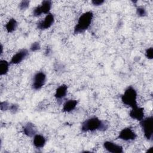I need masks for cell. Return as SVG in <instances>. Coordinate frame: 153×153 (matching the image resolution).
<instances>
[{"instance_id":"1","label":"cell","mask_w":153,"mask_h":153,"mask_svg":"<svg viewBox=\"0 0 153 153\" xmlns=\"http://www.w3.org/2000/svg\"><path fill=\"white\" fill-rule=\"evenodd\" d=\"M107 128L108 124L97 117H92L86 120L82 123L81 126V130L83 132L93 131L96 130L105 131Z\"/></svg>"},{"instance_id":"2","label":"cell","mask_w":153,"mask_h":153,"mask_svg":"<svg viewBox=\"0 0 153 153\" xmlns=\"http://www.w3.org/2000/svg\"><path fill=\"white\" fill-rule=\"evenodd\" d=\"M93 17V14L91 11H87L79 17L78 23L74 28V33H83L87 30L90 26L92 19Z\"/></svg>"},{"instance_id":"3","label":"cell","mask_w":153,"mask_h":153,"mask_svg":"<svg viewBox=\"0 0 153 153\" xmlns=\"http://www.w3.org/2000/svg\"><path fill=\"white\" fill-rule=\"evenodd\" d=\"M137 93L135 89L132 87H128L124 91V93L121 96L123 103L131 108L137 106Z\"/></svg>"},{"instance_id":"4","label":"cell","mask_w":153,"mask_h":153,"mask_svg":"<svg viewBox=\"0 0 153 153\" xmlns=\"http://www.w3.org/2000/svg\"><path fill=\"white\" fill-rule=\"evenodd\" d=\"M140 121L145 137L148 140H151L153 134V117L151 116L143 118Z\"/></svg>"},{"instance_id":"5","label":"cell","mask_w":153,"mask_h":153,"mask_svg":"<svg viewBox=\"0 0 153 153\" xmlns=\"http://www.w3.org/2000/svg\"><path fill=\"white\" fill-rule=\"evenodd\" d=\"M51 8V2L50 1H44L41 5L36 7L33 10V14L35 16H39L41 14H49Z\"/></svg>"},{"instance_id":"6","label":"cell","mask_w":153,"mask_h":153,"mask_svg":"<svg viewBox=\"0 0 153 153\" xmlns=\"http://www.w3.org/2000/svg\"><path fill=\"white\" fill-rule=\"evenodd\" d=\"M46 79V75L42 72H38L34 75L32 84V88L34 90H39L44 85Z\"/></svg>"},{"instance_id":"7","label":"cell","mask_w":153,"mask_h":153,"mask_svg":"<svg viewBox=\"0 0 153 153\" xmlns=\"http://www.w3.org/2000/svg\"><path fill=\"white\" fill-rule=\"evenodd\" d=\"M136 136V134L134 131H133L130 128L127 127L123 129L120 132L118 138L121 140H124L125 141H128L134 140Z\"/></svg>"},{"instance_id":"8","label":"cell","mask_w":153,"mask_h":153,"mask_svg":"<svg viewBox=\"0 0 153 153\" xmlns=\"http://www.w3.org/2000/svg\"><path fill=\"white\" fill-rule=\"evenodd\" d=\"M54 16L52 14L49 13L46 16L44 20H42L38 23L37 27L41 30L48 29L54 23Z\"/></svg>"},{"instance_id":"9","label":"cell","mask_w":153,"mask_h":153,"mask_svg":"<svg viewBox=\"0 0 153 153\" xmlns=\"http://www.w3.org/2000/svg\"><path fill=\"white\" fill-rule=\"evenodd\" d=\"M103 147L108 152L112 153H122L123 152V149L121 146L110 141L104 142Z\"/></svg>"},{"instance_id":"10","label":"cell","mask_w":153,"mask_h":153,"mask_svg":"<svg viewBox=\"0 0 153 153\" xmlns=\"http://www.w3.org/2000/svg\"><path fill=\"white\" fill-rule=\"evenodd\" d=\"M28 54V51L26 49H22L16 53L11 58V64H18L20 63Z\"/></svg>"},{"instance_id":"11","label":"cell","mask_w":153,"mask_h":153,"mask_svg":"<svg viewBox=\"0 0 153 153\" xmlns=\"http://www.w3.org/2000/svg\"><path fill=\"white\" fill-rule=\"evenodd\" d=\"M129 115L133 119L141 121L144 117V109L138 106L133 108L130 111Z\"/></svg>"},{"instance_id":"12","label":"cell","mask_w":153,"mask_h":153,"mask_svg":"<svg viewBox=\"0 0 153 153\" xmlns=\"http://www.w3.org/2000/svg\"><path fill=\"white\" fill-rule=\"evenodd\" d=\"M23 132L24 133L29 137L34 136L36 134V130L33 124L31 123H27L23 127Z\"/></svg>"},{"instance_id":"13","label":"cell","mask_w":153,"mask_h":153,"mask_svg":"<svg viewBox=\"0 0 153 153\" xmlns=\"http://www.w3.org/2000/svg\"><path fill=\"white\" fill-rule=\"evenodd\" d=\"M45 138L41 134H35L33 137V143L34 146L37 148H43L45 144Z\"/></svg>"},{"instance_id":"14","label":"cell","mask_w":153,"mask_h":153,"mask_svg":"<svg viewBox=\"0 0 153 153\" xmlns=\"http://www.w3.org/2000/svg\"><path fill=\"white\" fill-rule=\"evenodd\" d=\"M68 90V87L66 85L63 84L59 86L56 90V93L54 94L55 97L57 99H61L65 97Z\"/></svg>"},{"instance_id":"15","label":"cell","mask_w":153,"mask_h":153,"mask_svg":"<svg viewBox=\"0 0 153 153\" xmlns=\"http://www.w3.org/2000/svg\"><path fill=\"white\" fill-rule=\"evenodd\" d=\"M78 103L77 100H69L66 102L63 106V111L64 112H71L73 111L76 106Z\"/></svg>"},{"instance_id":"16","label":"cell","mask_w":153,"mask_h":153,"mask_svg":"<svg viewBox=\"0 0 153 153\" xmlns=\"http://www.w3.org/2000/svg\"><path fill=\"white\" fill-rule=\"evenodd\" d=\"M17 26V22L14 19H11L5 25V28L8 33H11L14 31Z\"/></svg>"},{"instance_id":"17","label":"cell","mask_w":153,"mask_h":153,"mask_svg":"<svg viewBox=\"0 0 153 153\" xmlns=\"http://www.w3.org/2000/svg\"><path fill=\"white\" fill-rule=\"evenodd\" d=\"M9 69V63L5 60H1L0 61V75H5Z\"/></svg>"},{"instance_id":"18","label":"cell","mask_w":153,"mask_h":153,"mask_svg":"<svg viewBox=\"0 0 153 153\" xmlns=\"http://www.w3.org/2000/svg\"><path fill=\"white\" fill-rule=\"evenodd\" d=\"M29 6V1H22L19 4V8L21 10H25Z\"/></svg>"},{"instance_id":"19","label":"cell","mask_w":153,"mask_h":153,"mask_svg":"<svg viewBox=\"0 0 153 153\" xmlns=\"http://www.w3.org/2000/svg\"><path fill=\"white\" fill-rule=\"evenodd\" d=\"M40 49V45L38 42H35L32 44L30 50L31 51H36Z\"/></svg>"},{"instance_id":"20","label":"cell","mask_w":153,"mask_h":153,"mask_svg":"<svg viewBox=\"0 0 153 153\" xmlns=\"http://www.w3.org/2000/svg\"><path fill=\"white\" fill-rule=\"evenodd\" d=\"M136 13H137V14L140 17H143L146 16V10H145V8L142 7L137 8L136 10Z\"/></svg>"},{"instance_id":"21","label":"cell","mask_w":153,"mask_h":153,"mask_svg":"<svg viewBox=\"0 0 153 153\" xmlns=\"http://www.w3.org/2000/svg\"><path fill=\"white\" fill-rule=\"evenodd\" d=\"M146 56L149 59H152L153 57V48L150 47L146 51Z\"/></svg>"},{"instance_id":"22","label":"cell","mask_w":153,"mask_h":153,"mask_svg":"<svg viewBox=\"0 0 153 153\" xmlns=\"http://www.w3.org/2000/svg\"><path fill=\"white\" fill-rule=\"evenodd\" d=\"M10 106L9 104L8 103V102H2L1 103V109L2 111H7L8 108H9Z\"/></svg>"},{"instance_id":"23","label":"cell","mask_w":153,"mask_h":153,"mask_svg":"<svg viewBox=\"0 0 153 153\" xmlns=\"http://www.w3.org/2000/svg\"><path fill=\"white\" fill-rule=\"evenodd\" d=\"M9 109L10 110V111L13 113H16L18 109H19V106L17 105H16V104H13L12 105H10V107H9Z\"/></svg>"},{"instance_id":"24","label":"cell","mask_w":153,"mask_h":153,"mask_svg":"<svg viewBox=\"0 0 153 153\" xmlns=\"http://www.w3.org/2000/svg\"><path fill=\"white\" fill-rule=\"evenodd\" d=\"M91 2L94 5L98 6V5H102L104 2V1H103V0H93L91 1Z\"/></svg>"}]
</instances>
